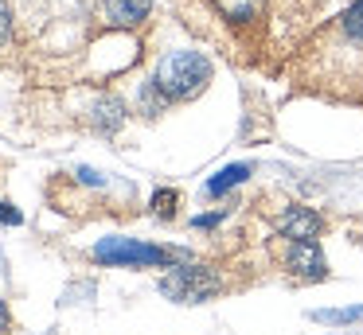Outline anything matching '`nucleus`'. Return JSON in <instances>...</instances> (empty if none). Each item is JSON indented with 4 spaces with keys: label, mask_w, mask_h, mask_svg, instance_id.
Returning a JSON list of instances; mask_svg holds the SVG:
<instances>
[{
    "label": "nucleus",
    "mask_w": 363,
    "mask_h": 335,
    "mask_svg": "<svg viewBox=\"0 0 363 335\" xmlns=\"http://www.w3.org/2000/svg\"><path fill=\"white\" fill-rule=\"evenodd\" d=\"M277 230L289 242H313V238H320L324 218L308 207H285L281 215H277Z\"/></svg>",
    "instance_id": "4"
},
{
    "label": "nucleus",
    "mask_w": 363,
    "mask_h": 335,
    "mask_svg": "<svg viewBox=\"0 0 363 335\" xmlns=\"http://www.w3.org/2000/svg\"><path fill=\"white\" fill-rule=\"evenodd\" d=\"M152 0H106V20L113 28H137L141 20H149Z\"/></svg>",
    "instance_id": "6"
},
{
    "label": "nucleus",
    "mask_w": 363,
    "mask_h": 335,
    "mask_svg": "<svg viewBox=\"0 0 363 335\" xmlns=\"http://www.w3.org/2000/svg\"><path fill=\"white\" fill-rule=\"evenodd\" d=\"M285 269L297 273V277L320 280L328 273V261H324V254L313 242H289V249H285Z\"/></svg>",
    "instance_id": "5"
},
{
    "label": "nucleus",
    "mask_w": 363,
    "mask_h": 335,
    "mask_svg": "<svg viewBox=\"0 0 363 335\" xmlns=\"http://www.w3.org/2000/svg\"><path fill=\"white\" fill-rule=\"evenodd\" d=\"M223 215H227V210H215V215H199V218H196V226H199V230H207V226H219V222H223Z\"/></svg>",
    "instance_id": "15"
},
{
    "label": "nucleus",
    "mask_w": 363,
    "mask_h": 335,
    "mask_svg": "<svg viewBox=\"0 0 363 335\" xmlns=\"http://www.w3.org/2000/svg\"><path fill=\"white\" fill-rule=\"evenodd\" d=\"M94 261L102 265H160V269H172V265L188 261L176 249H160V246H145L133 238H102L94 246Z\"/></svg>",
    "instance_id": "2"
},
{
    "label": "nucleus",
    "mask_w": 363,
    "mask_h": 335,
    "mask_svg": "<svg viewBox=\"0 0 363 335\" xmlns=\"http://www.w3.org/2000/svg\"><path fill=\"white\" fill-rule=\"evenodd\" d=\"M0 222L20 226V210H12V203H0Z\"/></svg>",
    "instance_id": "14"
},
{
    "label": "nucleus",
    "mask_w": 363,
    "mask_h": 335,
    "mask_svg": "<svg viewBox=\"0 0 363 335\" xmlns=\"http://www.w3.org/2000/svg\"><path fill=\"white\" fill-rule=\"evenodd\" d=\"M219 4V12L227 16L230 23H250L262 16V8H266V0H215Z\"/></svg>",
    "instance_id": "7"
},
{
    "label": "nucleus",
    "mask_w": 363,
    "mask_h": 335,
    "mask_svg": "<svg viewBox=\"0 0 363 335\" xmlns=\"http://www.w3.org/2000/svg\"><path fill=\"white\" fill-rule=\"evenodd\" d=\"M4 319H9V316H4V304H0V327H4Z\"/></svg>",
    "instance_id": "17"
},
{
    "label": "nucleus",
    "mask_w": 363,
    "mask_h": 335,
    "mask_svg": "<svg viewBox=\"0 0 363 335\" xmlns=\"http://www.w3.org/2000/svg\"><path fill=\"white\" fill-rule=\"evenodd\" d=\"M121 121H125V106H121L118 98H102V101L94 106V125H98L102 132H113Z\"/></svg>",
    "instance_id": "8"
},
{
    "label": "nucleus",
    "mask_w": 363,
    "mask_h": 335,
    "mask_svg": "<svg viewBox=\"0 0 363 335\" xmlns=\"http://www.w3.org/2000/svg\"><path fill=\"white\" fill-rule=\"evenodd\" d=\"M79 179H82V183H94V187H102V183H106V179L98 176V171H90V168H82V171H79Z\"/></svg>",
    "instance_id": "16"
},
{
    "label": "nucleus",
    "mask_w": 363,
    "mask_h": 335,
    "mask_svg": "<svg viewBox=\"0 0 363 335\" xmlns=\"http://www.w3.org/2000/svg\"><path fill=\"white\" fill-rule=\"evenodd\" d=\"M250 176V164H230V168H223L219 176L207 179V195H227L235 183H242V179Z\"/></svg>",
    "instance_id": "9"
},
{
    "label": "nucleus",
    "mask_w": 363,
    "mask_h": 335,
    "mask_svg": "<svg viewBox=\"0 0 363 335\" xmlns=\"http://www.w3.org/2000/svg\"><path fill=\"white\" fill-rule=\"evenodd\" d=\"M176 199H180V195H176L172 187H160V191L152 195V210H157L160 218H172V210H176Z\"/></svg>",
    "instance_id": "11"
},
{
    "label": "nucleus",
    "mask_w": 363,
    "mask_h": 335,
    "mask_svg": "<svg viewBox=\"0 0 363 335\" xmlns=\"http://www.w3.org/2000/svg\"><path fill=\"white\" fill-rule=\"evenodd\" d=\"M152 82L164 90L168 101H188V98L207 90V82H211V62L199 51H168L157 62Z\"/></svg>",
    "instance_id": "1"
},
{
    "label": "nucleus",
    "mask_w": 363,
    "mask_h": 335,
    "mask_svg": "<svg viewBox=\"0 0 363 335\" xmlns=\"http://www.w3.org/2000/svg\"><path fill=\"white\" fill-rule=\"evenodd\" d=\"M344 31L352 39H363V0H355L352 8H347V16H344Z\"/></svg>",
    "instance_id": "12"
},
{
    "label": "nucleus",
    "mask_w": 363,
    "mask_h": 335,
    "mask_svg": "<svg viewBox=\"0 0 363 335\" xmlns=\"http://www.w3.org/2000/svg\"><path fill=\"white\" fill-rule=\"evenodd\" d=\"M363 316V304L359 308H336V312H313V319H320V324H352V319Z\"/></svg>",
    "instance_id": "10"
},
{
    "label": "nucleus",
    "mask_w": 363,
    "mask_h": 335,
    "mask_svg": "<svg viewBox=\"0 0 363 335\" xmlns=\"http://www.w3.org/2000/svg\"><path fill=\"white\" fill-rule=\"evenodd\" d=\"M160 293L172 296V300H180V304H203L207 296L219 293V277H215L211 269H203V265L180 261V265L168 269L164 280H160Z\"/></svg>",
    "instance_id": "3"
},
{
    "label": "nucleus",
    "mask_w": 363,
    "mask_h": 335,
    "mask_svg": "<svg viewBox=\"0 0 363 335\" xmlns=\"http://www.w3.org/2000/svg\"><path fill=\"white\" fill-rule=\"evenodd\" d=\"M9 35H12V12H9V4L0 0V47L9 43Z\"/></svg>",
    "instance_id": "13"
}]
</instances>
